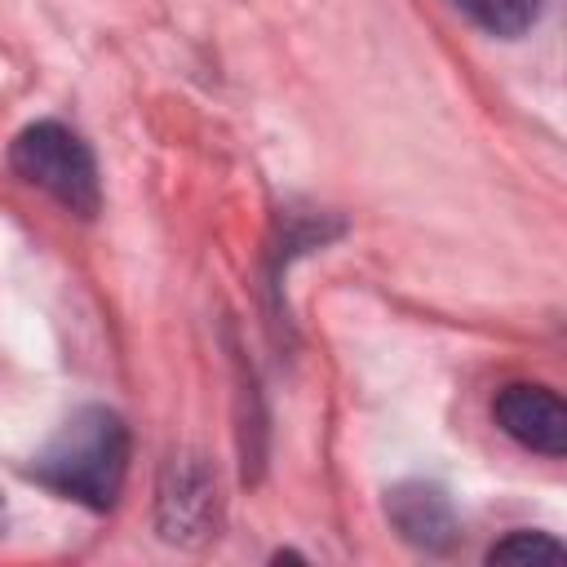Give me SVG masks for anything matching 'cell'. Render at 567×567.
<instances>
[{"instance_id":"cell-6","label":"cell","mask_w":567,"mask_h":567,"mask_svg":"<svg viewBox=\"0 0 567 567\" xmlns=\"http://www.w3.org/2000/svg\"><path fill=\"white\" fill-rule=\"evenodd\" d=\"M452 4L474 27H483L487 35H505V40L532 31L536 18H540V9H545V0H452Z\"/></svg>"},{"instance_id":"cell-1","label":"cell","mask_w":567,"mask_h":567,"mask_svg":"<svg viewBox=\"0 0 567 567\" xmlns=\"http://www.w3.org/2000/svg\"><path fill=\"white\" fill-rule=\"evenodd\" d=\"M31 474L71 496L84 501L89 509H106L115 505L124 474H128V430L115 412L106 408H84L75 412L53 439L49 447L35 456Z\"/></svg>"},{"instance_id":"cell-3","label":"cell","mask_w":567,"mask_h":567,"mask_svg":"<svg viewBox=\"0 0 567 567\" xmlns=\"http://www.w3.org/2000/svg\"><path fill=\"white\" fill-rule=\"evenodd\" d=\"M492 416L514 443H523L540 456L567 452V408L549 385H532V381L501 385L492 399Z\"/></svg>"},{"instance_id":"cell-4","label":"cell","mask_w":567,"mask_h":567,"mask_svg":"<svg viewBox=\"0 0 567 567\" xmlns=\"http://www.w3.org/2000/svg\"><path fill=\"white\" fill-rule=\"evenodd\" d=\"M213 514H217V487L213 474L199 461H177L164 474L159 487V527L168 540H190V536H208L213 532Z\"/></svg>"},{"instance_id":"cell-2","label":"cell","mask_w":567,"mask_h":567,"mask_svg":"<svg viewBox=\"0 0 567 567\" xmlns=\"http://www.w3.org/2000/svg\"><path fill=\"white\" fill-rule=\"evenodd\" d=\"M9 164L22 182L40 186L44 195H53L62 208H71L80 217H93L102 204L93 151L80 142V133H71L58 120L27 124L9 146Z\"/></svg>"},{"instance_id":"cell-5","label":"cell","mask_w":567,"mask_h":567,"mask_svg":"<svg viewBox=\"0 0 567 567\" xmlns=\"http://www.w3.org/2000/svg\"><path fill=\"white\" fill-rule=\"evenodd\" d=\"M390 514L399 523V532L421 545V549H443L452 545L456 536V518H452V505L439 487H425V483H412V487H399L390 496Z\"/></svg>"},{"instance_id":"cell-7","label":"cell","mask_w":567,"mask_h":567,"mask_svg":"<svg viewBox=\"0 0 567 567\" xmlns=\"http://www.w3.org/2000/svg\"><path fill=\"white\" fill-rule=\"evenodd\" d=\"M536 563V558H563V545L545 532H509L487 549V563Z\"/></svg>"}]
</instances>
